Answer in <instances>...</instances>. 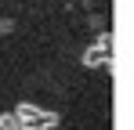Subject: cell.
<instances>
[{
    "instance_id": "6da1fadb",
    "label": "cell",
    "mask_w": 134,
    "mask_h": 130,
    "mask_svg": "<svg viewBox=\"0 0 134 130\" xmlns=\"http://www.w3.org/2000/svg\"><path fill=\"white\" fill-rule=\"evenodd\" d=\"M15 116L22 119V130H54L58 127V112H47V108L29 105V101H22L15 108Z\"/></svg>"
},
{
    "instance_id": "7a4b0ae2",
    "label": "cell",
    "mask_w": 134,
    "mask_h": 130,
    "mask_svg": "<svg viewBox=\"0 0 134 130\" xmlns=\"http://www.w3.org/2000/svg\"><path fill=\"white\" fill-rule=\"evenodd\" d=\"M0 130H22V119L15 112H0Z\"/></svg>"
}]
</instances>
